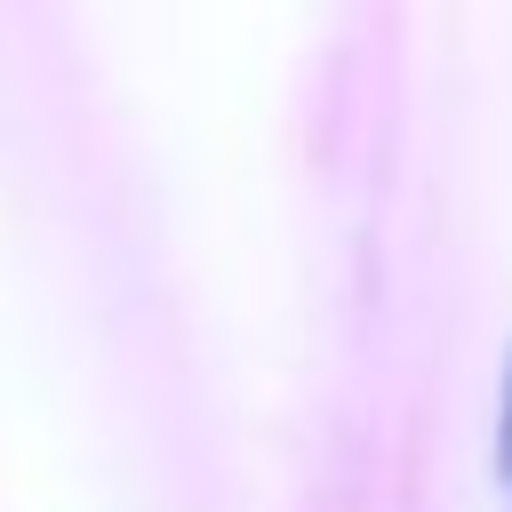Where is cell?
<instances>
[{"label":"cell","mask_w":512,"mask_h":512,"mask_svg":"<svg viewBox=\"0 0 512 512\" xmlns=\"http://www.w3.org/2000/svg\"><path fill=\"white\" fill-rule=\"evenodd\" d=\"M488 464H496V496L512 512V344H504V376H496V440H488Z\"/></svg>","instance_id":"cell-1"}]
</instances>
